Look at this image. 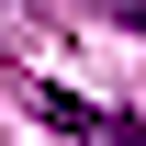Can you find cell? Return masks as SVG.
<instances>
[{
	"mask_svg": "<svg viewBox=\"0 0 146 146\" xmlns=\"http://www.w3.org/2000/svg\"><path fill=\"white\" fill-rule=\"evenodd\" d=\"M34 112H45L56 135H79V146H135L124 112H101V101H79V90H34Z\"/></svg>",
	"mask_w": 146,
	"mask_h": 146,
	"instance_id": "obj_1",
	"label": "cell"
},
{
	"mask_svg": "<svg viewBox=\"0 0 146 146\" xmlns=\"http://www.w3.org/2000/svg\"><path fill=\"white\" fill-rule=\"evenodd\" d=\"M101 11H112V23H135V34H146V0H101Z\"/></svg>",
	"mask_w": 146,
	"mask_h": 146,
	"instance_id": "obj_2",
	"label": "cell"
}]
</instances>
